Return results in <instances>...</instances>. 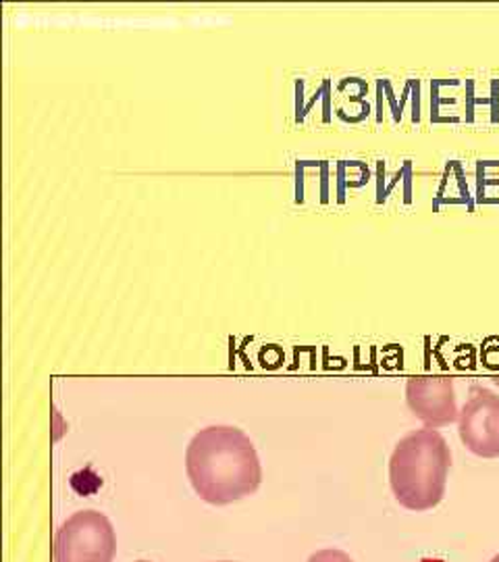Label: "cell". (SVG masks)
<instances>
[{"label": "cell", "mask_w": 499, "mask_h": 562, "mask_svg": "<svg viewBox=\"0 0 499 562\" xmlns=\"http://www.w3.org/2000/svg\"><path fill=\"white\" fill-rule=\"evenodd\" d=\"M217 562H234V561H217Z\"/></svg>", "instance_id": "8"}, {"label": "cell", "mask_w": 499, "mask_h": 562, "mask_svg": "<svg viewBox=\"0 0 499 562\" xmlns=\"http://www.w3.org/2000/svg\"><path fill=\"white\" fill-rule=\"evenodd\" d=\"M406 402L412 415L431 429L452 425L460 419L456 390L450 378H410L406 383Z\"/></svg>", "instance_id": "5"}, {"label": "cell", "mask_w": 499, "mask_h": 562, "mask_svg": "<svg viewBox=\"0 0 499 562\" xmlns=\"http://www.w3.org/2000/svg\"><path fill=\"white\" fill-rule=\"evenodd\" d=\"M452 452L438 429L424 427L404 436L389 459V485L404 508L424 513L445 496Z\"/></svg>", "instance_id": "2"}, {"label": "cell", "mask_w": 499, "mask_h": 562, "mask_svg": "<svg viewBox=\"0 0 499 562\" xmlns=\"http://www.w3.org/2000/svg\"><path fill=\"white\" fill-rule=\"evenodd\" d=\"M462 443L480 459H499V396L487 387H470V396L460 411Z\"/></svg>", "instance_id": "4"}, {"label": "cell", "mask_w": 499, "mask_h": 562, "mask_svg": "<svg viewBox=\"0 0 499 562\" xmlns=\"http://www.w3.org/2000/svg\"><path fill=\"white\" fill-rule=\"evenodd\" d=\"M308 562H354L350 559V554H345L343 550H338V548H325V550H319V552H315Z\"/></svg>", "instance_id": "6"}, {"label": "cell", "mask_w": 499, "mask_h": 562, "mask_svg": "<svg viewBox=\"0 0 499 562\" xmlns=\"http://www.w3.org/2000/svg\"><path fill=\"white\" fill-rule=\"evenodd\" d=\"M489 562H499V554H498V557H494V559H491V561H489Z\"/></svg>", "instance_id": "7"}, {"label": "cell", "mask_w": 499, "mask_h": 562, "mask_svg": "<svg viewBox=\"0 0 499 562\" xmlns=\"http://www.w3.org/2000/svg\"><path fill=\"white\" fill-rule=\"evenodd\" d=\"M185 473L200 501L213 506L240 503L262 483L254 443L231 425L200 429L185 450Z\"/></svg>", "instance_id": "1"}, {"label": "cell", "mask_w": 499, "mask_h": 562, "mask_svg": "<svg viewBox=\"0 0 499 562\" xmlns=\"http://www.w3.org/2000/svg\"><path fill=\"white\" fill-rule=\"evenodd\" d=\"M136 562H150V561H136Z\"/></svg>", "instance_id": "9"}, {"label": "cell", "mask_w": 499, "mask_h": 562, "mask_svg": "<svg viewBox=\"0 0 499 562\" xmlns=\"http://www.w3.org/2000/svg\"><path fill=\"white\" fill-rule=\"evenodd\" d=\"M117 533L99 510H78L55 533V562H113Z\"/></svg>", "instance_id": "3"}]
</instances>
